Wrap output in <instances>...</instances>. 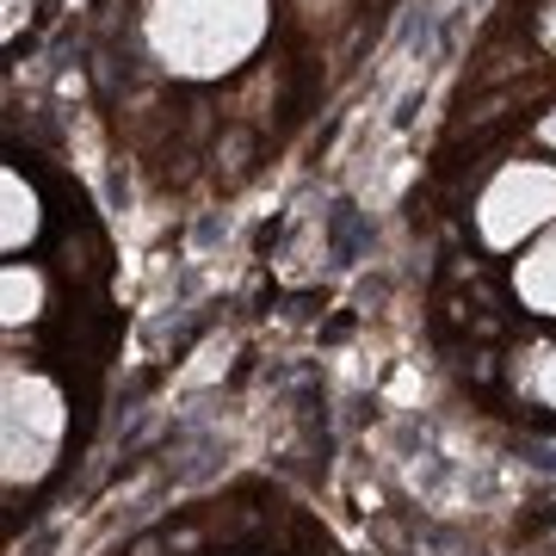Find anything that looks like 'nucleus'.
Returning a JSON list of instances; mask_svg holds the SVG:
<instances>
[{"mask_svg":"<svg viewBox=\"0 0 556 556\" xmlns=\"http://www.w3.org/2000/svg\"><path fill=\"white\" fill-rule=\"evenodd\" d=\"M0 199H7L0 241H7V254H20V248H31V236H38V192L25 186L20 167H7V174H0Z\"/></svg>","mask_w":556,"mask_h":556,"instance_id":"obj_5","label":"nucleus"},{"mask_svg":"<svg viewBox=\"0 0 556 556\" xmlns=\"http://www.w3.org/2000/svg\"><path fill=\"white\" fill-rule=\"evenodd\" d=\"M519 390H526L538 408H556V346H532V353H526Z\"/></svg>","mask_w":556,"mask_h":556,"instance_id":"obj_7","label":"nucleus"},{"mask_svg":"<svg viewBox=\"0 0 556 556\" xmlns=\"http://www.w3.org/2000/svg\"><path fill=\"white\" fill-rule=\"evenodd\" d=\"M68 439V396L43 371L7 365V482H38Z\"/></svg>","mask_w":556,"mask_h":556,"instance_id":"obj_2","label":"nucleus"},{"mask_svg":"<svg viewBox=\"0 0 556 556\" xmlns=\"http://www.w3.org/2000/svg\"><path fill=\"white\" fill-rule=\"evenodd\" d=\"M556 223V167L551 161H507L477 199V236L489 248H526Z\"/></svg>","mask_w":556,"mask_h":556,"instance_id":"obj_3","label":"nucleus"},{"mask_svg":"<svg viewBox=\"0 0 556 556\" xmlns=\"http://www.w3.org/2000/svg\"><path fill=\"white\" fill-rule=\"evenodd\" d=\"M544 38H551V50H556V7L544 13Z\"/></svg>","mask_w":556,"mask_h":556,"instance_id":"obj_9","label":"nucleus"},{"mask_svg":"<svg viewBox=\"0 0 556 556\" xmlns=\"http://www.w3.org/2000/svg\"><path fill=\"white\" fill-rule=\"evenodd\" d=\"M0 291H7V328H20V321H38L43 309V273H31V266H7L0 273Z\"/></svg>","mask_w":556,"mask_h":556,"instance_id":"obj_6","label":"nucleus"},{"mask_svg":"<svg viewBox=\"0 0 556 556\" xmlns=\"http://www.w3.org/2000/svg\"><path fill=\"white\" fill-rule=\"evenodd\" d=\"M514 291L532 316H556V223L514 260Z\"/></svg>","mask_w":556,"mask_h":556,"instance_id":"obj_4","label":"nucleus"},{"mask_svg":"<svg viewBox=\"0 0 556 556\" xmlns=\"http://www.w3.org/2000/svg\"><path fill=\"white\" fill-rule=\"evenodd\" d=\"M266 0H149L142 31L174 75L217 80L260 50L266 38Z\"/></svg>","mask_w":556,"mask_h":556,"instance_id":"obj_1","label":"nucleus"},{"mask_svg":"<svg viewBox=\"0 0 556 556\" xmlns=\"http://www.w3.org/2000/svg\"><path fill=\"white\" fill-rule=\"evenodd\" d=\"M538 142H544V149H556V112H544V124H538Z\"/></svg>","mask_w":556,"mask_h":556,"instance_id":"obj_8","label":"nucleus"}]
</instances>
